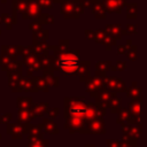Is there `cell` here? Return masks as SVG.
Instances as JSON below:
<instances>
[{"mask_svg": "<svg viewBox=\"0 0 147 147\" xmlns=\"http://www.w3.org/2000/svg\"><path fill=\"white\" fill-rule=\"evenodd\" d=\"M70 113L75 114V115H80V114H86L87 113V108L85 107L84 103H78L76 102L75 105H72L70 107Z\"/></svg>", "mask_w": 147, "mask_h": 147, "instance_id": "7a4b0ae2", "label": "cell"}, {"mask_svg": "<svg viewBox=\"0 0 147 147\" xmlns=\"http://www.w3.org/2000/svg\"><path fill=\"white\" fill-rule=\"evenodd\" d=\"M57 67L65 75H72L79 67V57L74 53L62 54L57 60Z\"/></svg>", "mask_w": 147, "mask_h": 147, "instance_id": "6da1fadb", "label": "cell"}]
</instances>
